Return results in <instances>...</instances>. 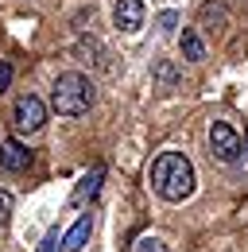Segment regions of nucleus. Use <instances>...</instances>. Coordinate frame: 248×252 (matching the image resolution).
<instances>
[{"label": "nucleus", "instance_id": "nucleus-9", "mask_svg": "<svg viewBox=\"0 0 248 252\" xmlns=\"http://www.w3.org/2000/svg\"><path fill=\"white\" fill-rule=\"evenodd\" d=\"M183 55H186V63H202L206 59V43H202V35L194 32V28L183 32Z\"/></svg>", "mask_w": 248, "mask_h": 252}, {"label": "nucleus", "instance_id": "nucleus-14", "mask_svg": "<svg viewBox=\"0 0 248 252\" xmlns=\"http://www.w3.org/2000/svg\"><path fill=\"white\" fill-rule=\"evenodd\" d=\"M159 28H163V32H175V28H179V12H163V16H159Z\"/></svg>", "mask_w": 248, "mask_h": 252}, {"label": "nucleus", "instance_id": "nucleus-8", "mask_svg": "<svg viewBox=\"0 0 248 252\" xmlns=\"http://www.w3.org/2000/svg\"><path fill=\"white\" fill-rule=\"evenodd\" d=\"M101 179H105V171H101V167H93L90 175H86V179L78 183V190H74V206H82L86 198H93V194L101 190Z\"/></svg>", "mask_w": 248, "mask_h": 252}, {"label": "nucleus", "instance_id": "nucleus-1", "mask_svg": "<svg viewBox=\"0 0 248 252\" xmlns=\"http://www.w3.org/2000/svg\"><path fill=\"white\" fill-rule=\"evenodd\" d=\"M198 187V175H194V163L183 152H163L152 163V190L163 202H186Z\"/></svg>", "mask_w": 248, "mask_h": 252}, {"label": "nucleus", "instance_id": "nucleus-15", "mask_svg": "<svg viewBox=\"0 0 248 252\" xmlns=\"http://www.w3.org/2000/svg\"><path fill=\"white\" fill-rule=\"evenodd\" d=\"M8 82H12V66H8V63H0V94L8 90Z\"/></svg>", "mask_w": 248, "mask_h": 252}, {"label": "nucleus", "instance_id": "nucleus-5", "mask_svg": "<svg viewBox=\"0 0 248 252\" xmlns=\"http://www.w3.org/2000/svg\"><path fill=\"white\" fill-rule=\"evenodd\" d=\"M113 24H117L124 35H136L144 28V4H140V0H117V4H113Z\"/></svg>", "mask_w": 248, "mask_h": 252}, {"label": "nucleus", "instance_id": "nucleus-6", "mask_svg": "<svg viewBox=\"0 0 248 252\" xmlns=\"http://www.w3.org/2000/svg\"><path fill=\"white\" fill-rule=\"evenodd\" d=\"M0 167L12 171V175H20V171L31 167V152L20 144V140H4V144H0Z\"/></svg>", "mask_w": 248, "mask_h": 252}, {"label": "nucleus", "instance_id": "nucleus-3", "mask_svg": "<svg viewBox=\"0 0 248 252\" xmlns=\"http://www.w3.org/2000/svg\"><path fill=\"white\" fill-rule=\"evenodd\" d=\"M245 152V140H241V132L233 125H225V121H214L210 125V156L217 163H237Z\"/></svg>", "mask_w": 248, "mask_h": 252}, {"label": "nucleus", "instance_id": "nucleus-7", "mask_svg": "<svg viewBox=\"0 0 248 252\" xmlns=\"http://www.w3.org/2000/svg\"><path fill=\"white\" fill-rule=\"evenodd\" d=\"M90 233H93V214H82V218L70 225V233L59 241L62 252H82V249H86V241H90Z\"/></svg>", "mask_w": 248, "mask_h": 252}, {"label": "nucleus", "instance_id": "nucleus-10", "mask_svg": "<svg viewBox=\"0 0 248 252\" xmlns=\"http://www.w3.org/2000/svg\"><path fill=\"white\" fill-rule=\"evenodd\" d=\"M155 82H159L163 90H175V82H179L175 66H171V63H159V66H155Z\"/></svg>", "mask_w": 248, "mask_h": 252}, {"label": "nucleus", "instance_id": "nucleus-2", "mask_svg": "<svg viewBox=\"0 0 248 252\" xmlns=\"http://www.w3.org/2000/svg\"><path fill=\"white\" fill-rule=\"evenodd\" d=\"M93 101H97V90H93V82L86 74H78V70H66L55 78V90H51V109L59 113V117H82V113H90Z\"/></svg>", "mask_w": 248, "mask_h": 252}, {"label": "nucleus", "instance_id": "nucleus-4", "mask_svg": "<svg viewBox=\"0 0 248 252\" xmlns=\"http://www.w3.org/2000/svg\"><path fill=\"white\" fill-rule=\"evenodd\" d=\"M43 125H47V105H43L35 94L16 97V109H12V128H16V132H39Z\"/></svg>", "mask_w": 248, "mask_h": 252}, {"label": "nucleus", "instance_id": "nucleus-11", "mask_svg": "<svg viewBox=\"0 0 248 252\" xmlns=\"http://www.w3.org/2000/svg\"><path fill=\"white\" fill-rule=\"evenodd\" d=\"M132 252H171V249H167L159 237H140V241L132 245Z\"/></svg>", "mask_w": 248, "mask_h": 252}, {"label": "nucleus", "instance_id": "nucleus-13", "mask_svg": "<svg viewBox=\"0 0 248 252\" xmlns=\"http://www.w3.org/2000/svg\"><path fill=\"white\" fill-rule=\"evenodd\" d=\"M59 229H51V233H47V237H43V245H39V252H59Z\"/></svg>", "mask_w": 248, "mask_h": 252}, {"label": "nucleus", "instance_id": "nucleus-12", "mask_svg": "<svg viewBox=\"0 0 248 252\" xmlns=\"http://www.w3.org/2000/svg\"><path fill=\"white\" fill-rule=\"evenodd\" d=\"M8 218H12V194L0 190V225H8Z\"/></svg>", "mask_w": 248, "mask_h": 252}]
</instances>
